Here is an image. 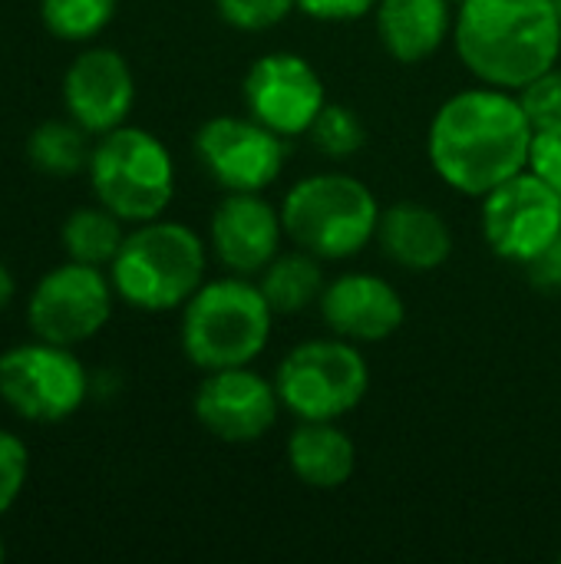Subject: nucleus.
Listing matches in <instances>:
<instances>
[{
  "instance_id": "nucleus-24",
  "label": "nucleus",
  "mask_w": 561,
  "mask_h": 564,
  "mask_svg": "<svg viewBox=\"0 0 561 564\" xmlns=\"http://www.w3.org/2000/svg\"><path fill=\"white\" fill-rule=\"evenodd\" d=\"M308 135H311L314 149L324 152L327 159H350L367 142V129H364L360 116L347 106H337V102H327L317 112Z\"/></svg>"
},
{
  "instance_id": "nucleus-29",
  "label": "nucleus",
  "mask_w": 561,
  "mask_h": 564,
  "mask_svg": "<svg viewBox=\"0 0 561 564\" xmlns=\"http://www.w3.org/2000/svg\"><path fill=\"white\" fill-rule=\"evenodd\" d=\"M294 3L301 13H308L311 20H324V23L360 20L377 7V0H294Z\"/></svg>"
},
{
  "instance_id": "nucleus-10",
  "label": "nucleus",
  "mask_w": 561,
  "mask_h": 564,
  "mask_svg": "<svg viewBox=\"0 0 561 564\" xmlns=\"http://www.w3.org/2000/svg\"><path fill=\"white\" fill-rule=\"evenodd\" d=\"M483 235L493 254L529 264L561 241V195L532 169L483 195Z\"/></svg>"
},
{
  "instance_id": "nucleus-1",
  "label": "nucleus",
  "mask_w": 561,
  "mask_h": 564,
  "mask_svg": "<svg viewBox=\"0 0 561 564\" xmlns=\"http://www.w3.org/2000/svg\"><path fill=\"white\" fill-rule=\"evenodd\" d=\"M536 126L519 96L486 86L450 96L427 132V155L436 175L473 198L529 169Z\"/></svg>"
},
{
  "instance_id": "nucleus-13",
  "label": "nucleus",
  "mask_w": 561,
  "mask_h": 564,
  "mask_svg": "<svg viewBox=\"0 0 561 564\" xmlns=\"http://www.w3.org/2000/svg\"><path fill=\"white\" fill-rule=\"evenodd\" d=\"M195 420L222 443H255L274 423L281 410L278 387L251 367L208 370L192 400Z\"/></svg>"
},
{
  "instance_id": "nucleus-17",
  "label": "nucleus",
  "mask_w": 561,
  "mask_h": 564,
  "mask_svg": "<svg viewBox=\"0 0 561 564\" xmlns=\"http://www.w3.org/2000/svg\"><path fill=\"white\" fill-rule=\"evenodd\" d=\"M377 241L384 254L407 271H436L453 254V231L446 218L413 202H400L380 215Z\"/></svg>"
},
{
  "instance_id": "nucleus-25",
  "label": "nucleus",
  "mask_w": 561,
  "mask_h": 564,
  "mask_svg": "<svg viewBox=\"0 0 561 564\" xmlns=\"http://www.w3.org/2000/svg\"><path fill=\"white\" fill-rule=\"evenodd\" d=\"M294 7H298L294 0H215L218 17H222L228 26L248 30V33L278 26Z\"/></svg>"
},
{
  "instance_id": "nucleus-8",
  "label": "nucleus",
  "mask_w": 561,
  "mask_h": 564,
  "mask_svg": "<svg viewBox=\"0 0 561 564\" xmlns=\"http://www.w3.org/2000/svg\"><path fill=\"white\" fill-rule=\"evenodd\" d=\"M89 397V373L73 347L30 340L0 354V400L26 423H63Z\"/></svg>"
},
{
  "instance_id": "nucleus-3",
  "label": "nucleus",
  "mask_w": 561,
  "mask_h": 564,
  "mask_svg": "<svg viewBox=\"0 0 561 564\" xmlns=\"http://www.w3.org/2000/svg\"><path fill=\"white\" fill-rule=\"evenodd\" d=\"M205 241L182 221H142L126 231L122 248L109 264L116 297L145 314L185 307L205 284Z\"/></svg>"
},
{
  "instance_id": "nucleus-31",
  "label": "nucleus",
  "mask_w": 561,
  "mask_h": 564,
  "mask_svg": "<svg viewBox=\"0 0 561 564\" xmlns=\"http://www.w3.org/2000/svg\"><path fill=\"white\" fill-rule=\"evenodd\" d=\"M13 294H17V281H13V271L0 261V314L10 307V301H13Z\"/></svg>"
},
{
  "instance_id": "nucleus-18",
  "label": "nucleus",
  "mask_w": 561,
  "mask_h": 564,
  "mask_svg": "<svg viewBox=\"0 0 561 564\" xmlns=\"http://www.w3.org/2000/svg\"><path fill=\"white\" fill-rule=\"evenodd\" d=\"M374 13L384 50L400 63L430 59L453 30L450 0H377Z\"/></svg>"
},
{
  "instance_id": "nucleus-33",
  "label": "nucleus",
  "mask_w": 561,
  "mask_h": 564,
  "mask_svg": "<svg viewBox=\"0 0 561 564\" xmlns=\"http://www.w3.org/2000/svg\"><path fill=\"white\" fill-rule=\"evenodd\" d=\"M450 3H456V7H460V3H463V0H450Z\"/></svg>"
},
{
  "instance_id": "nucleus-30",
  "label": "nucleus",
  "mask_w": 561,
  "mask_h": 564,
  "mask_svg": "<svg viewBox=\"0 0 561 564\" xmlns=\"http://www.w3.org/2000/svg\"><path fill=\"white\" fill-rule=\"evenodd\" d=\"M529 271V281L536 288H546V291H561V241L552 245L549 251H542L539 258H532L526 264Z\"/></svg>"
},
{
  "instance_id": "nucleus-21",
  "label": "nucleus",
  "mask_w": 561,
  "mask_h": 564,
  "mask_svg": "<svg viewBox=\"0 0 561 564\" xmlns=\"http://www.w3.org/2000/svg\"><path fill=\"white\" fill-rule=\"evenodd\" d=\"M89 132L73 119H46L26 139V159L50 178H73L89 169Z\"/></svg>"
},
{
  "instance_id": "nucleus-35",
  "label": "nucleus",
  "mask_w": 561,
  "mask_h": 564,
  "mask_svg": "<svg viewBox=\"0 0 561 564\" xmlns=\"http://www.w3.org/2000/svg\"><path fill=\"white\" fill-rule=\"evenodd\" d=\"M555 3H559V0H555Z\"/></svg>"
},
{
  "instance_id": "nucleus-20",
  "label": "nucleus",
  "mask_w": 561,
  "mask_h": 564,
  "mask_svg": "<svg viewBox=\"0 0 561 564\" xmlns=\"http://www.w3.org/2000/svg\"><path fill=\"white\" fill-rule=\"evenodd\" d=\"M258 288L274 314H301L324 294V268L321 258L298 248L278 254L258 278Z\"/></svg>"
},
{
  "instance_id": "nucleus-11",
  "label": "nucleus",
  "mask_w": 561,
  "mask_h": 564,
  "mask_svg": "<svg viewBox=\"0 0 561 564\" xmlns=\"http://www.w3.org/2000/svg\"><path fill=\"white\" fill-rule=\"evenodd\" d=\"M195 155L225 192H265L278 182L288 149L284 135L255 116H215L195 132Z\"/></svg>"
},
{
  "instance_id": "nucleus-19",
  "label": "nucleus",
  "mask_w": 561,
  "mask_h": 564,
  "mask_svg": "<svg viewBox=\"0 0 561 564\" xmlns=\"http://www.w3.org/2000/svg\"><path fill=\"white\" fill-rule=\"evenodd\" d=\"M288 466L311 489H337L357 469V446L334 420H301L288 440Z\"/></svg>"
},
{
  "instance_id": "nucleus-6",
  "label": "nucleus",
  "mask_w": 561,
  "mask_h": 564,
  "mask_svg": "<svg viewBox=\"0 0 561 564\" xmlns=\"http://www.w3.org/2000/svg\"><path fill=\"white\" fill-rule=\"evenodd\" d=\"M89 185L96 202L129 225L162 218L175 195V162L159 135L139 126H119L93 145Z\"/></svg>"
},
{
  "instance_id": "nucleus-27",
  "label": "nucleus",
  "mask_w": 561,
  "mask_h": 564,
  "mask_svg": "<svg viewBox=\"0 0 561 564\" xmlns=\"http://www.w3.org/2000/svg\"><path fill=\"white\" fill-rule=\"evenodd\" d=\"M26 476H30L26 443L17 433L0 430V516H7L17 506V499L23 496Z\"/></svg>"
},
{
  "instance_id": "nucleus-5",
  "label": "nucleus",
  "mask_w": 561,
  "mask_h": 564,
  "mask_svg": "<svg viewBox=\"0 0 561 564\" xmlns=\"http://www.w3.org/2000/svg\"><path fill=\"white\" fill-rule=\"evenodd\" d=\"M380 215L374 192L344 172L308 175L281 202L284 235L321 261L360 254L377 238Z\"/></svg>"
},
{
  "instance_id": "nucleus-7",
  "label": "nucleus",
  "mask_w": 561,
  "mask_h": 564,
  "mask_svg": "<svg viewBox=\"0 0 561 564\" xmlns=\"http://www.w3.org/2000/svg\"><path fill=\"white\" fill-rule=\"evenodd\" d=\"M274 387L281 406L298 420H341L360 406L370 387V370L360 350L344 340H308L288 350L278 364Z\"/></svg>"
},
{
  "instance_id": "nucleus-9",
  "label": "nucleus",
  "mask_w": 561,
  "mask_h": 564,
  "mask_svg": "<svg viewBox=\"0 0 561 564\" xmlns=\"http://www.w3.org/2000/svg\"><path fill=\"white\" fill-rule=\"evenodd\" d=\"M112 278L83 261L50 268L26 297V327L36 340L76 347L93 340L112 317Z\"/></svg>"
},
{
  "instance_id": "nucleus-28",
  "label": "nucleus",
  "mask_w": 561,
  "mask_h": 564,
  "mask_svg": "<svg viewBox=\"0 0 561 564\" xmlns=\"http://www.w3.org/2000/svg\"><path fill=\"white\" fill-rule=\"evenodd\" d=\"M529 169L561 195V122L536 129L532 135V152H529Z\"/></svg>"
},
{
  "instance_id": "nucleus-14",
  "label": "nucleus",
  "mask_w": 561,
  "mask_h": 564,
  "mask_svg": "<svg viewBox=\"0 0 561 564\" xmlns=\"http://www.w3.org/2000/svg\"><path fill=\"white\" fill-rule=\"evenodd\" d=\"M63 106L89 135L126 126L136 106V76L119 50L89 46L63 73Z\"/></svg>"
},
{
  "instance_id": "nucleus-32",
  "label": "nucleus",
  "mask_w": 561,
  "mask_h": 564,
  "mask_svg": "<svg viewBox=\"0 0 561 564\" xmlns=\"http://www.w3.org/2000/svg\"><path fill=\"white\" fill-rule=\"evenodd\" d=\"M3 558H7V545H3V539H0V564H3Z\"/></svg>"
},
{
  "instance_id": "nucleus-23",
  "label": "nucleus",
  "mask_w": 561,
  "mask_h": 564,
  "mask_svg": "<svg viewBox=\"0 0 561 564\" xmlns=\"http://www.w3.org/2000/svg\"><path fill=\"white\" fill-rule=\"evenodd\" d=\"M116 7L119 0H40V20L56 40L86 43L112 23Z\"/></svg>"
},
{
  "instance_id": "nucleus-12",
  "label": "nucleus",
  "mask_w": 561,
  "mask_h": 564,
  "mask_svg": "<svg viewBox=\"0 0 561 564\" xmlns=\"http://www.w3.org/2000/svg\"><path fill=\"white\" fill-rule=\"evenodd\" d=\"M248 116L274 129L278 135H304L317 112L327 106L321 73L298 53L258 56L241 83Z\"/></svg>"
},
{
  "instance_id": "nucleus-4",
  "label": "nucleus",
  "mask_w": 561,
  "mask_h": 564,
  "mask_svg": "<svg viewBox=\"0 0 561 564\" xmlns=\"http://www.w3.org/2000/svg\"><path fill=\"white\" fill-rule=\"evenodd\" d=\"M271 304L241 274L205 281L182 307V354L198 370L251 367L271 340Z\"/></svg>"
},
{
  "instance_id": "nucleus-2",
  "label": "nucleus",
  "mask_w": 561,
  "mask_h": 564,
  "mask_svg": "<svg viewBox=\"0 0 561 564\" xmlns=\"http://www.w3.org/2000/svg\"><path fill=\"white\" fill-rule=\"evenodd\" d=\"M453 43L466 69L499 89H522L561 56L555 0H463Z\"/></svg>"
},
{
  "instance_id": "nucleus-26",
  "label": "nucleus",
  "mask_w": 561,
  "mask_h": 564,
  "mask_svg": "<svg viewBox=\"0 0 561 564\" xmlns=\"http://www.w3.org/2000/svg\"><path fill=\"white\" fill-rule=\"evenodd\" d=\"M529 122L536 129H546V126H559L561 122V69L552 66L546 73H539L532 83H526L522 89H516Z\"/></svg>"
},
{
  "instance_id": "nucleus-15",
  "label": "nucleus",
  "mask_w": 561,
  "mask_h": 564,
  "mask_svg": "<svg viewBox=\"0 0 561 564\" xmlns=\"http://www.w3.org/2000/svg\"><path fill=\"white\" fill-rule=\"evenodd\" d=\"M284 221L261 192H228L208 221V245L231 274H261L281 254Z\"/></svg>"
},
{
  "instance_id": "nucleus-22",
  "label": "nucleus",
  "mask_w": 561,
  "mask_h": 564,
  "mask_svg": "<svg viewBox=\"0 0 561 564\" xmlns=\"http://www.w3.org/2000/svg\"><path fill=\"white\" fill-rule=\"evenodd\" d=\"M122 225L126 221L119 215H112L106 205H86V208H76L66 215V221L60 228V245L69 261L109 268L126 238Z\"/></svg>"
},
{
  "instance_id": "nucleus-34",
  "label": "nucleus",
  "mask_w": 561,
  "mask_h": 564,
  "mask_svg": "<svg viewBox=\"0 0 561 564\" xmlns=\"http://www.w3.org/2000/svg\"><path fill=\"white\" fill-rule=\"evenodd\" d=\"M559 13H561V0H559Z\"/></svg>"
},
{
  "instance_id": "nucleus-16",
  "label": "nucleus",
  "mask_w": 561,
  "mask_h": 564,
  "mask_svg": "<svg viewBox=\"0 0 561 564\" xmlns=\"http://www.w3.org/2000/svg\"><path fill=\"white\" fill-rule=\"evenodd\" d=\"M321 317L334 337L377 344L403 327L407 307L400 291L377 274H341L321 294Z\"/></svg>"
}]
</instances>
